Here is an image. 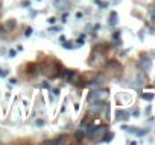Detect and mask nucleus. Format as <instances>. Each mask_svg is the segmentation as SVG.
I'll use <instances>...</instances> for the list:
<instances>
[{"label":"nucleus","instance_id":"obj_1","mask_svg":"<svg viewBox=\"0 0 155 145\" xmlns=\"http://www.w3.org/2000/svg\"><path fill=\"white\" fill-rule=\"evenodd\" d=\"M110 97V89L108 88H97V89H91V92L88 94L87 100L88 103L93 101H107Z\"/></svg>","mask_w":155,"mask_h":145},{"label":"nucleus","instance_id":"obj_2","mask_svg":"<svg viewBox=\"0 0 155 145\" xmlns=\"http://www.w3.org/2000/svg\"><path fill=\"white\" fill-rule=\"evenodd\" d=\"M105 101H93L90 103V109H88V113L91 116H99L102 112H104V107H105Z\"/></svg>","mask_w":155,"mask_h":145},{"label":"nucleus","instance_id":"obj_3","mask_svg":"<svg viewBox=\"0 0 155 145\" xmlns=\"http://www.w3.org/2000/svg\"><path fill=\"white\" fill-rule=\"evenodd\" d=\"M138 68H140L141 71H150V68H152V60H150V57H147L146 54H141L140 59H138Z\"/></svg>","mask_w":155,"mask_h":145},{"label":"nucleus","instance_id":"obj_4","mask_svg":"<svg viewBox=\"0 0 155 145\" xmlns=\"http://www.w3.org/2000/svg\"><path fill=\"white\" fill-rule=\"evenodd\" d=\"M105 133H107V125H96V128L91 134V139L96 142H102V137Z\"/></svg>","mask_w":155,"mask_h":145},{"label":"nucleus","instance_id":"obj_5","mask_svg":"<svg viewBox=\"0 0 155 145\" xmlns=\"http://www.w3.org/2000/svg\"><path fill=\"white\" fill-rule=\"evenodd\" d=\"M105 66H107V69H110V71H122V65H120L117 60H108V62L105 63Z\"/></svg>","mask_w":155,"mask_h":145},{"label":"nucleus","instance_id":"obj_6","mask_svg":"<svg viewBox=\"0 0 155 145\" xmlns=\"http://www.w3.org/2000/svg\"><path fill=\"white\" fill-rule=\"evenodd\" d=\"M53 5H55V8H58L59 11H67L68 6H70V3L67 2V0H55Z\"/></svg>","mask_w":155,"mask_h":145},{"label":"nucleus","instance_id":"obj_7","mask_svg":"<svg viewBox=\"0 0 155 145\" xmlns=\"http://www.w3.org/2000/svg\"><path fill=\"white\" fill-rule=\"evenodd\" d=\"M128 118H129V113L126 110H123V109H117L116 110V119L117 121H126Z\"/></svg>","mask_w":155,"mask_h":145},{"label":"nucleus","instance_id":"obj_8","mask_svg":"<svg viewBox=\"0 0 155 145\" xmlns=\"http://www.w3.org/2000/svg\"><path fill=\"white\" fill-rule=\"evenodd\" d=\"M117 21H119L117 12H116V11H111V12H110V17H108V24H110L111 27H114V26H117Z\"/></svg>","mask_w":155,"mask_h":145},{"label":"nucleus","instance_id":"obj_9","mask_svg":"<svg viewBox=\"0 0 155 145\" xmlns=\"http://www.w3.org/2000/svg\"><path fill=\"white\" fill-rule=\"evenodd\" d=\"M67 140H68V137L65 134H62V136H58V137H55L52 140H47L46 143H65Z\"/></svg>","mask_w":155,"mask_h":145},{"label":"nucleus","instance_id":"obj_10","mask_svg":"<svg viewBox=\"0 0 155 145\" xmlns=\"http://www.w3.org/2000/svg\"><path fill=\"white\" fill-rule=\"evenodd\" d=\"M74 139H76V142H82V140L85 139V131H84L82 128L76 130V131H74Z\"/></svg>","mask_w":155,"mask_h":145},{"label":"nucleus","instance_id":"obj_11","mask_svg":"<svg viewBox=\"0 0 155 145\" xmlns=\"http://www.w3.org/2000/svg\"><path fill=\"white\" fill-rule=\"evenodd\" d=\"M15 27H17V21H15L14 18H12V20H8L6 24H5V29H6V30H14Z\"/></svg>","mask_w":155,"mask_h":145},{"label":"nucleus","instance_id":"obj_12","mask_svg":"<svg viewBox=\"0 0 155 145\" xmlns=\"http://www.w3.org/2000/svg\"><path fill=\"white\" fill-rule=\"evenodd\" d=\"M137 83H138V86L146 85V77L143 76V72H138V74H137Z\"/></svg>","mask_w":155,"mask_h":145},{"label":"nucleus","instance_id":"obj_13","mask_svg":"<svg viewBox=\"0 0 155 145\" xmlns=\"http://www.w3.org/2000/svg\"><path fill=\"white\" fill-rule=\"evenodd\" d=\"M113 137H114V133H113V131H107V133L104 134V137H102V142H111Z\"/></svg>","mask_w":155,"mask_h":145},{"label":"nucleus","instance_id":"obj_14","mask_svg":"<svg viewBox=\"0 0 155 145\" xmlns=\"http://www.w3.org/2000/svg\"><path fill=\"white\" fill-rule=\"evenodd\" d=\"M153 97H155V95H153L152 92H143V94H141V98L146 100V101H152Z\"/></svg>","mask_w":155,"mask_h":145},{"label":"nucleus","instance_id":"obj_15","mask_svg":"<svg viewBox=\"0 0 155 145\" xmlns=\"http://www.w3.org/2000/svg\"><path fill=\"white\" fill-rule=\"evenodd\" d=\"M35 125H37V127H44V125H46V119H43V118L37 119V121H35Z\"/></svg>","mask_w":155,"mask_h":145},{"label":"nucleus","instance_id":"obj_16","mask_svg":"<svg viewBox=\"0 0 155 145\" xmlns=\"http://www.w3.org/2000/svg\"><path fill=\"white\" fill-rule=\"evenodd\" d=\"M62 47H64L65 50H71V48H73V45H71V42H65V41L62 42Z\"/></svg>","mask_w":155,"mask_h":145},{"label":"nucleus","instance_id":"obj_17","mask_svg":"<svg viewBox=\"0 0 155 145\" xmlns=\"http://www.w3.org/2000/svg\"><path fill=\"white\" fill-rule=\"evenodd\" d=\"M94 3H96L97 6H101V8H107V6H108V3H104V2H101V0H94Z\"/></svg>","mask_w":155,"mask_h":145},{"label":"nucleus","instance_id":"obj_18","mask_svg":"<svg viewBox=\"0 0 155 145\" xmlns=\"http://www.w3.org/2000/svg\"><path fill=\"white\" fill-rule=\"evenodd\" d=\"M31 35H32V27H28V29L25 30V36H26V38H29Z\"/></svg>","mask_w":155,"mask_h":145},{"label":"nucleus","instance_id":"obj_19","mask_svg":"<svg viewBox=\"0 0 155 145\" xmlns=\"http://www.w3.org/2000/svg\"><path fill=\"white\" fill-rule=\"evenodd\" d=\"M8 76V71L3 69V68H0V77H6Z\"/></svg>","mask_w":155,"mask_h":145},{"label":"nucleus","instance_id":"obj_20","mask_svg":"<svg viewBox=\"0 0 155 145\" xmlns=\"http://www.w3.org/2000/svg\"><path fill=\"white\" fill-rule=\"evenodd\" d=\"M149 15H150V20H152V21H155V8H152V9H150Z\"/></svg>","mask_w":155,"mask_h":145},{"label":"nucleus","instance_id":"obj_21","mask_svg":"<svg viewBox=\"0 0 155 145\" xmlns=\"http://www.w3.org/2000/svg\"><path fill=\"white\" fill-rule=\"evenodd\" d=\"M85 42V35H81V38L78 39V44H84Z\"/></svg>","mask_w":155,"mask_h":145},{"label":"nucleus","instance_id":"obj_22","mask_svg":"<svg viewBox=\"0 0 155 145\" xmlns=\"http://www.w3.org/2000/svg\"><path fill=\"white\" fill-rule=\"evenodd\" d=\"M29 5H31V2H29V0H25V2H21V6H23V8H28Z\"/></svg>","mask_w":155,"mask_h":145},{"label":"nucleus","instance_id":"obj_23","mask_svg":"<svg viewBox=\"0 0 155 145\" xmlns=\"http://www.w3.org/2000/svg\"><path fill=\"white\" fill-rule=\"evenodd\" d=\"M50 30H52V32H61V30H62V27H61V26H59V27H52Z\"/></svg>","mask_w":155,"mask_h":145},{"label":"nucleus","instance_id":"obj_24","mask_svg":"<svg viewBox=\"0 0 155 145\" xmlns=\"http://www.w3.org/2000/svg\"><path fill=\"white\" fill-rule=\"evenodd\" d=\"M38 15V11H31V17L34 18V17H37Z\"/></svg>","mask_w":155,"mask_h":145},{"label":"nucleus","instance_id":"obj_25","mask_svg":"<svg viewBox=\"0 0 155 145\" xmlns=\"http://www.w3.org/2000/svg\"><path fill=\"white\" fill-rule=\"evenodd\" d=\"M15 54H17V51H15V50H9V56H11V57H14Z\"/></svg>","mask_w":155,"mask_h":145},{"label":"nucleus","instance_id":"obj_26","mask_svg":"<svg viewBox=\"0 0 155 145\" xmlns=\"http://www.w3.org/2000/svg\"><path fill=\"white\" fill-rule=\"evenodd\" d=\"M55 21H56V18H55V17H50V18H49V23H50V24H53Z\"/></svg>","mask_w":155,"mask_h":145},{"label":"nucleus","instance_id":"obj_27","mask_svg":"<svg viewBox=\"0 0 155 145\" xmlns=\"http://www.w3.org/2000/svg\"><path fill=\"white\" fill-rule=\"evenodd\" d=\"M41 88H47V89H49V83H47V82H43V83H41Z\"/></svg>","mask_w":155,"mask_h":145},{"label":"nucleus","instance_id":"obj_28","mask_svg":"<svg viewBox=\"0 0 155 145\" xmlns=\"http://www.w3.org/2000/svg\"><path fill=\"white\" fill-rule=\"evenodd\" d=\"M15 83H17V79H11L9 80V85H15Z\"/></svg>","mask_w":155,"mask_h":145},{"label":"nucleus","instance_id":"obj_29","mask_svg":"<svg viewBox=\"0 0 155 145\" xmlns=\"http://www.w3.org/2000/svg\"><path fill=\"white\" fill-rule=\"evenodd\" d=\"M99 27H101V26H99V24H94V26H93V30H94V32H96V30H99Z\"/></svg>","mask_w":155,"mask_h":145},{"label":"nucleus","instance_id":"obj_30","mask_svg":"<svg viewBox=\"0 0 155 145\" xmlns=\"http://www.w3.org/2000/svg\"><path fill=\"white\" fill-rule=\"evenodd\" d=\"M150 109H152L150 106H147V107H146V115H149V113H150Z\"/></svg>","mask_w":155,"mask_h":145},{"label":"nucleus","instance_id":"obj_31","mask_svg":"<svg viewBox=\"0 0 155 145\" xmlns=\"http://www.w3.org/2000/svg\"><path fill=\"white\" fill-rule=\"evenodd\" d=\"M138 115H140L138 110H134V112H132V116H138Z\"/></svg>","mask_w":155,"mask_h":145},{"label":"nucleus","instance_id":"obj_32","mask_svg":"<svg viewBox=\"0 0 155 145\" xmlns=\"http://www.w3.org/2000/svg\"><path fill=\"white\" fill-rule=\"evenodd\" d=\"M64 41H65V38H64V35H61L59 36V42H64Z\"/></svg>","mask_w":155,"mask_h":145},{"label":"nucleus","instance_id":"obj_33","mask_svg":"<svg viewBox=\"0 0 155 145\" xmlns=\"http://www.w3.org/2000/svg\"><path fill=\"white\" fill-rule=\"evenodd\" d=\"M17 50L18 51H23V45H17Z\"/></svg>","mask_w":155,"mask_h":145},{"label":"nucleus","instance_id":"obj_34","mask_svg":"<svg viewBox=\"0 0 155 145\" xmlns=\"http://www.w3.org/2000/svg\"><path fill=\"white\" fill-rule=\"evenodd\" d=\"M120 2H122V0H113V3H114V5H117V3H120Z\"/></svg>","mask_w":155,"mask_h":145}]
</instances>
